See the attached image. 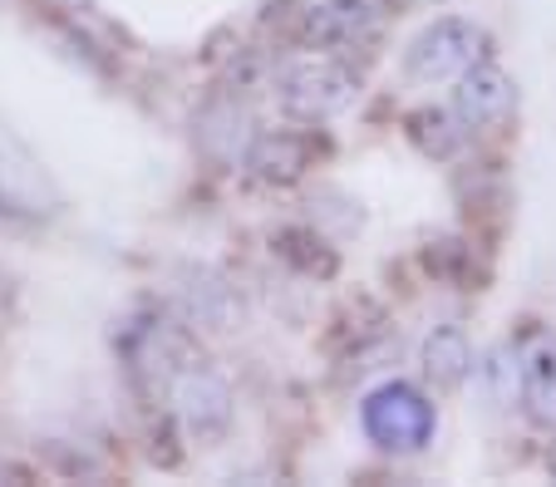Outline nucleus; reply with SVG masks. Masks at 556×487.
Instances as JSON below:
<instances>
[{
  "instance_id": "obj_1",
  "label": "nucleus",
  "mask_w": 556,
  "mask_h": 487,
  "mask_svg": "<svg viewBox=\"0 0 556 487\" xmlns=\"http://www.w3.org/2000/svg\"><path fill=\"white\" fill-rule=\"evenodd\" d=\"M359 94V79L350 64L330 60V54H301V60H286L281 75H276V99L291 118L301 124H326V118L345 114Z\"/></svg>"
},
{
  "instance_id": "obj_2",
  "label": "nucleus",
  "mask_w": 556,
  "mask_h": 487,
  "mask_svg": "<svg viewBox=\"0 0 556 487\" xmlns=\"http://www.w3.org/2000/svg\"><path fill=\"white\" fill-rule=\"evenodd\" d=\"M359 424H365L369 444L384 448V453H424L433 444V428H439V413L424 399L414 384H379L375 394L359 409Z\"/></svg>"
},
{
  "instance_id": "obj_3",
  "label": "nucleus",
  "mask_w": 556,
  "mask_h": 487,
  "mask_svg": "<svg viewBox=\"0 0 556 487\" xmlns=\"http://www.w3.org/2000/svg\"><path fill=\"white\" fill-rule=\"evenodd\" d=\"M478 60H488V30L458 15H443V21L424 25L414 35V44L404 50V69L419 85H443V79L468 75Z\"/></svg>"
},
{
  "instance_id": "obj_4",
  "label": "nucleus",
  "mask_w": 556,
  "mask_h": 487,
  "mask_svg": "<svg viewBox=\"0 0 556 487\" xmlns=\"http://www.w3.org/2000/svg\"><path fill=\"white\" fill-rule=\"evenodd\" d=\"M163 399H168L173 419L182 424V434H188L192 444H217V438L231 428V389L217 370H207L202 355L173 374Z\"/></svg>"
},
{
  "instance_id": "obj_5",
  "label": "nucleus",
  "mask_w": 556,
  "mask_h": 487,
  "mask_svg": "<svg viewBox=\"0 0 556 487\" xmlns=\"http://www.w3.org/2000/svg\"><path fill=\"white\" fill-rule=\"evenodd\" d=\"M389 25V0H320L305 15V40L315 50H365L384 35Z\"/></svg>"
},
{
  "instance_id": "obj_6",
  "label": "nucleus",
  "mask_w": 556,
  "mask_h": 487,
  "mask_svg": "<svg viewBox=\"0 0 556 487\" xmlns=\"http://www.w3.org/2000/svg\"><path fill=\"white\" fill-rule=\"evenodd\" d=\"M517 394L542 434H556V330L536 325L517 345Z\"/></svg>"
},
{
  "instance_id": "obj_7",
  "label": "nucleus",
  "mask_w": 556,
  "mask_h": 487,
  "mask_svg": "<svg viewBox=\"0 0 556 487\" xmlns=\"http://www.w3.org/2000/svg\"><path fill=\"white\" fill-rule=\"evenodd\" d=\"M517 108V85L497 69V64L478 60L468 75H458V94H453V114L463 118V128L472 133H488V128H503Z\"/></svg>"
},
{
  "instance_id": "obj_8",
  "label": "nucleus",
  "mask_w": 556,
  "mask_h": 487,
  "mask_svg": "<svg viewBox=\"0 0 556 487\" xmlns=\"http://www.w3.org/2000/svg\"><path fill=\"white\" fill-rule=\"evenodd\" d=\"M315 163V138L301 133V128H266V133L252 138L247 149V172L266 188H291L311 172Z\"/></svg>"
},
{
  "instance_id": "obj_9",
  "label": "nucleus",
  "mask_w": 556,
  "mask_h": 487,
  "mask_svg": "<svg viewBox=\"0 0 556 487\" xmlns=\"http://www.w3.org/2000/svg\"><path fill=\"white\" fill-rule=\"evenodd\" d=\"M0 207L5 213H50L54 207V188L40 163L5 133H0Z\"/></svg>"
},
{
  "instance_id": "obj_10",
  "label": "nucleus",
  "mask_w": 556,
  "mask_h": 487,
  "mask_svg": "<svg viewBox=\"0 0 556 487\" xmlns=\"http://www.w3.org/2000/svg\"><path fill=\"white\" fill-rule=\"evenodd\" d=\"M419 364H424V380L433 389H458L463 380L472 374V345L458 325H433L419 345Z\"/></svg>"
},
{
  "instance_id": "obj_11",
  "label": "nucleus",
  "mask_w": 556,
  "mask_h": 487,
  "mask_svg": "<svg viewBox=\"0 0 556 487\" xmlns=\"http://www.w3.org/2000/svg\"><path fill=\"white\" fill-rule=\"evenodd\" d=\"M182 300H188V320H192V325L231 330V320H237V296L222 286L217 275H192L188 286H182Z\"/></svg>"
},
{
  "instance_id": "obj_12",
  "label": "nucleus",
  "mask_w": 556,
  "mask_h": 487,
  "mask_svg": "<svg viewBox=\"0 0 556 487\" xmlns=\"http://www.w3.org/2000/svg\"><path fill=\"white\" fill-rule=\"evenodd\" d=\"M409 138L419 143L429 158H453V153L463 149V138H468V128H463L458 114H443V108H419V114H409Z\"/></svg>"
},
{
  "instance_id": "obj_13",
  "label": "nucleus",
  "mask_w": 556,
  "mask_h": 487,
  "mask_svg": "<svg viewBox=\"0 0 556 487\" xmlns=\"http://www.w3.org/2000/svg\"><path fill=\"white\" fill-rule=\"evenodd\" d=\"M546 473H552V477H556V448H552V458H546Z\"/></svg>"
}]
</instances>
